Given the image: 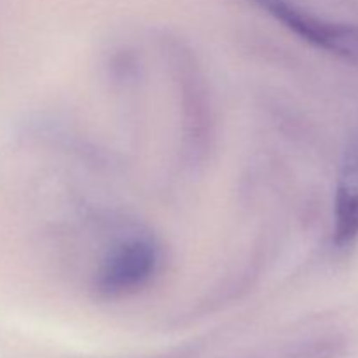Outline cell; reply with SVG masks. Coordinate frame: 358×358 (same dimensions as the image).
<instances>
[{
    "label": "cell",
    "instance_id": "6da1fadb",
    "mask_svg": "<svg viewBox=\"0 0 358 358\" xmlns=\"http://www.w3.org/2000/svg\"><path fill=\"white\" fill-rule=\"evenodd\" d=\"M163 252L149 234H128L108 248L100 262L94 289L105 299H122L147 289L159 275Z\"/></svg>",
    "mask_w": 358,
    "mask_h": 358
},
{
    "label": "cell",
    "instance_id": "7a4b0ae2",
    "mask_svg": "<svg viewBox=\"0 0 358 358\" xmlns=\"http://www.w3.org/2000/svg\"><path fill=\"white\" fill-rule=\"evenodd\" d=\"M255 2L283 27L315 48L350 62H358V28L322 20L315 14L299 9L289 0H255Z\"/></svg>",
    "mask_w": 358,
    "mask_h": 358
},
{
    "label": "cell",
    "instance_id": "3957f363",
    "mask_svg": "<svg viewBox=\"0 0 358 358\" xmlns=\"http://www.w3.org/2000/svg\"><path fill=\"white\" fill-rule=\"evenodd\" d=\"M332 240L339 250L358 243V135L346 143L339 164Z\"/></svg>",
    "mask_w": 358,
    "mask_h": 358
},
{
    "label": "cell",
    "instance_id": "277c9868",
    "mask_svg": "<svg viewBox=\"0 0 358 358\" xmlns=\"http://www.w3.org/2000/svg\"><path fill=\"white\" fill-rule=\"evenodd\" d=\"M331 353L332 350L327 348V346H317V348L304 350L296 358H331Z\"/></svg>",
    "mask_w": 358,
    "mask_h": 358
}]
</instances>
